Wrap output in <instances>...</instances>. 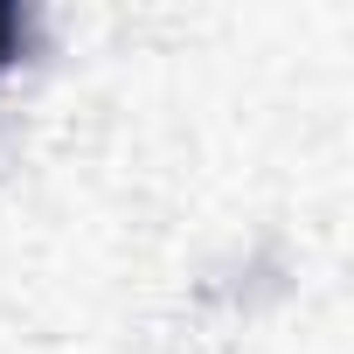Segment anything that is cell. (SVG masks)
I'll return each instance as SVG.
<instances>
[{
    "label": "cell",
    "mask_w": 354,
    "mask_h": 354,
    "mask_svg": "<svg viewBox=\"0 0 354 354\" xmlns=\"http://www.w3.org/2000/svg\"><path fill=\"white\" fill-rule=\"evenodd\" d=\"M15 49H21V15H15V8H0V63H8Z\"/></svg>",
    "instance_id": "cell-1"
}]
</instances>
